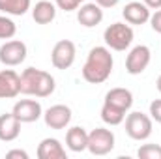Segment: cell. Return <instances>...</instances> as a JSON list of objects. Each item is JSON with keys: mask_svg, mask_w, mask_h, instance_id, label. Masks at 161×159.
Wrapping results in <instances>:
<instances>
[{"mask_svg": "<svg viewBox=\"0 0 161 159\" xmlns=\"http://www.w3.org/2000/svg\"><path fill=\"white\" fill-rule=\"evenodd\" d=\"M113 66H114V60L109 47H103V45L92 47L82 66V79L90 84H101L111 77Z\"/></svg>", "mask_w": 161, "mask_h": 159, "instance_id": "6da1fadb", "label": "cell"}, {"mask_svg": "<svg viewBox=\"0 0 161 159\" xmlns=\"http://www.w3.org/2000/svg\"><path fill=\"white\" fill-rule=\"evenodd\" d=\"M19 77H21V94H25V96L49 97L56 88L54 77L43 69L26 68Z\"/></svg>", "mask_w": 161, "mask_h": 159, "instance_id": "7a4b0ae2", "label": "cell"}, {"mask_svg": "<svg viewBox=\"0 0 161 159\" xmlns=\"http://www.w3.org/2000/svg\"><path fill=\"white\" fill-rule=\"evenodd\" d=\"M133 38H135V32H133L131 25H125V23H113L103 32L105 45L113 51L129 49V45L133 43Z\"/></svg>", "mask_w": 161, "mask_h": 159, "instance_id": "3957f363", "label": "cell"}, {"mask_svg": "<svg viewBox=\"0 0 161 159\" xmlns=\"http://www.w3.org/2000/svg\"><path fill=\"white\" fill-rule=\"evenodd\" d=\"M154 120L152 116L144 114V112H129L125 116V133L133 139V140H146L150 135H152V123Z\"/></svg>", "mask_w": 161, "mask_h": 159, "instance_id": "277c9868", "label": "cell"}, {"mask_svg": "<svg viewBox=\"0 0 161 159\" xmlns=\"http://www.w3.org/2000/svg\"><path fill=\"white\" fill-rule=\"evenodd\" d=\"M114 133L105 127H96L88 133V152L92 156H107L114 150Z\"/></svg>", "mask_w": 161, "mask_h": 159, "instance_id": "5b68a950", "label": "cell"}, {"mask_svg": "<svg viewBox=\"0 0 161 159\" xmlns=\"http://www.w3.org/2000/svg\"><path fill=\"white\" fill-rule=\"evenodd\" d=\"M77 47L71 40H60L54 43L51 51V62L56 69H69L75 62Z\"/></svg>", "mask_w": 161, "mask_h": 159, "instance_id": "8992f818", "label": "cell"}, {"mask_svg": "<svg viewBox=\"0 0 161 159\" xmlns=\"http://www.w3.org/2000/svg\"><path fill=\"white\" fill-rule=\"evenodd\" d=\"M26 45L21 40H8L0 45V62L8 68H15L25 62L26 58Z\"/></svg>", "mask_w": 161, "mask_h": 159, "instance_id": "52a82bcc", "label": "cell"}, {"mask_svg": "<svg viewBox=\"0 0 161 159\" xmlns=\"http://www.w3.org/2000/svg\"><path fill=\"white\" fill-rule=\"evenodd\" d=\"M152 60V51L146 45H137L129 51L127 58H125V71L129 75H141Z\"/></svg>", "mask_w": 161, "mask_h": 159, "instance_id": "ba28073f", "label": "cell"}, {"mask_svg": "<svg viewBox=\"0 0 161 159\" xmlns=\"http://www.w3.org/2000/svg\"><path fill=\"white\" fill-rule=\"evenodd\" d=\"M11 112L17 116L21 123H32L43 116V109H41L40 101H36V99H19L13 105Z\"/></svg>", "mask_w": 161, "mask_h": 159, "instance_id": "9c48e42d", "label": "cell"}, {"mask_svg": "<svg viewBox=\"0 0 161 159\" xmlns=\"http://www.w3.org/2000/svg\"><path fill=\"white\" fill-rule=\"evenodd\" d=\"M43 120H45V125L51 129H66L71 122V109L62 103L53 105L43 112Z\"/></svg>", "mask_w": 161, "mask_h": 159, "instance_id": "30bf717a", "label": "cell"}, {"mask_svg": "<svg viewBox=\"0 0 161 159\" xmlns=\"http://www.w3.org/2000/svg\"><path fill=\"white\" fill-rule=\"evenodd\" d=\"M77 21L84 28H94L103 21V8L96 2H84L77 8Z\"/></svg>", "mask_w": 161, "mask_h": 159, "instance_id": "8fae6325", "label": "cell"}, {"mask_svg": "<svg viewBox=\"0 0 161 159\" xmlns=\"http://www.w3.org/2000/svg\"><path fill=\"white\" fill-rule=\"evenodd\" d=\"M21 94V77L13 69L0 71V99H13Z\"/></svg>", "mask_w": 161, "mask_h": 159, "instance_id": "7c38bea8", "label": "cell"}, {"mask_svg": "<svg viewBox=\"0 0 161 159\" xmlns=\"http://www.w3.org/2000/svg\"><path fill=\"white\" fill-rule=\"evenodd\" d=\"M122 15L127 25H144L150 21V8L144 2H129L122 9Z\"/></svg>", "mask_w": 161, "mask_h": 159, "instance_id": "4fadbf2b", "label": "cell"}, {"mask_svg": "<svg viewBox=\"0 0 161 159\" xmlns=\"http://www.w3.org/2000/svg\"><path fill=\"white\" fill-rule=\"evenodd\" d=\"M103 103H107V105H111V107H114V109L127 114L129 109L133 107V94L127 88H111L107 92Z\"/></svg>", "mask_w": 161, "mask_h": 159, "instance_id": "5bb4252c", "label": "cell"}, {"mask_svg": "<svg viewBox=\"0 0 161 159\" xmlns=\"http://www.w3.org/2000/svg\"><path fill=\"white\" fill-rule=\"evenodd\" d=\"M21 135V122L13 112L0 114V140L2 142H11Z\"/></svg>", "mask_w": 161, "mask_h": 159, "instance_id": "9a60e30c", "label": "cell"}, {"mask_svg": "<svg viewBox=\"0 0 161 159\" xmlns=\"http://www.w3.org/2000/svg\"><path fill=\"white\" fill-rule=\"evenodd\" d=\"M38 157L40 159H66V148L62 146V142L58 139H43L38 146Z\"/></svg>", "mask_w": 161, "mask_h": 159, "instance_id": "2e32d148", "label": "cell"}, {"mask_svg": "<svg viewBox=\"0 0 161 159\" xmlns=\"http://www.w3.org/2000/svg\"><path fill=\"white\" fill-rule=\"evenodd\" d=\"M66 144L71 152H84L88 148V131L80 125H73L66 133Z\"/></svg>", "mask_w": 161, "mask_h": 159, "instance_id": "e0dca14e", "label": "cell"}, {"mask_svg": "<svg viewBox=\"0 0 161 159\" xmlns=\"http://www.w3.org/2000/svg\"><path fill=\"white\" fill-rule=\"evenodd\" d=\"M54 17H56V4L49 0H40L32 8V19L38 25H49L54 21Z\"/></svg>", "mask_w": 161, "mask_h": 159, "instance_id": "ac0fdd59", "label": "cell"}, {"mask_svg": "<svg viewBox=\"0 0 161 159\" xmlns=\"http://www.w3.org/2000/svg\"><path fill=\"white\" fill-rule=\"evenodd\" d=\"M32 0H0V11L6 15H25Z\"/></svg>", "mask_w": 161, "mask_h": 159, "instance_id": "d6986e66", "label": "cell"}, {"mask_svg": "<svg viewBox=\"0 0 161 159\" xmlns=\"http://www.w3.org/2000/svg\"><path fill=\"white\" fill-rule=\"evenodd\" d=\"M101 120H103L107 125H118V123H122V122L125 120V112H122L118 109H114V107L103 103V107H101Z\"/></svg>", "mask_w": 161, "mask_h": 159, "instance_id": "ffe728a7", "label": "cell"}, {"mask_svg": "<svg viewBox=\"0 0 161 159\" xmlns=\"http://www.w3.org/2000/svg\"><path fill=\"white\" fill-rule=\"evenodd\" d=\"M15 34H17V25L8 15H0V40H11Z\"/></svg>", "mask_w": 161, "mask_h": 159, "instance_id": "44dd1931", "label": "cell"}, {"mask_svg": "<svg viewBox=\"0 0 161 159\" xmlns=\"http://www.w3.org/2000/svg\"><path fill=\"white\" fill-rule=\"evenodd\" d=\"M137 156L141 159H161V146L159 144H142L137 150Z\"/></svg>", "mask_w": 161, "mask_h": 159, "instance_id": "7402d4cb", "label": "cell"}, {"mask_svg": "<svg viewBox=\"0 0 161 159\" xmlns=\"http://www.w3.org/2000/svg\"><path fill=\"white\" fill-rule=\"evenodd\" d=\"M54 2L64 11H73V9H77L80 6V0H54Z\"/></svg>", "mask_w": 161, "mask_h": 159, "instance_id": "603a6c76", "label": "cell"}, {"mask_svg": "<svg viewBox=\"0 0 161 159\" xmlns=\"http://www.w3.org/2000/svg\"><path fill=\"white\" fill-rule=\"evenodd\" d=\"M150 116L158 123H161V99H154L150 103Z\"/></svg>", "mask_w": 161, "mask_h": 159, "instance_id": "cb8c5ba5", "label": "cell"}, {"mask_svg": "<svg viewBox=\"0 0 161 159\" xmlns=\"http://www.w3.org/2000/svg\"><path fill=\"white\" fill-rule=\"evenodd\" d=\"M150 26H152L154 32L161 34V8L159 9H156V13L150 15Z\"/></svg>", "mask_w": 161, "mask_h": 159, "instance_id": "d4e9b609", "label": "cell"}, {"mask_svg": "<svg viewBox=\"0 0 161 159\" xmlns=\"http://www.w3.org/2000/svg\"><path fill=\"white\" fill-rule=\"evenodd\" d=\"M6 157L8 159H28V154H26V152H25V150H19V148H17V150H9V152H8V154H6Z\"/></svg>", "mask_w": 161, "mask_h": 159, "instance_id": "484cf974", "label": "cell"}, {"mask_svg": "<svg viewBox=\"0 0 161 159\" xmlns=\"http://www.w3.org/2000/svg\"><path fill=\"white\" fill-rule=\"evenodd\" d=\"M118 2H120V0H96V4L101 6V8H114Z\"/></svg>", "mask_w": 161, "mask_h": 159, "instance_id": "4316f807", "label": "cell"}, {"mask_svg": "<svg viewBox=\"0 0 161 159\" xmlns=\"http://www.w3.org/2000/svg\"><path fill=\"white\" fill-rule=\"evenodd\" d=\"M150 9H159L161 8V0H142Z\"/></svg>", "mask_w": 161, "mask_h": 159, "instance_id": "83f0119b", "label": "cell"}, {"mask_svg": "<svg viewBox=\"0 0 161 159\" xmlns=\"http://www.w3.org/2000/svg\"><path fill=\"white\" fill-rule=\"evenodd\" d=\"M156 86H158V92L161 94V75L158 77V80H156Z\"/></svg>", "mask_w": 161, "mask_h": 159, "instance_id": "f1b7e54d", "label": "cell"}, {"mask_svg": "<svg viewBox=\"0 0 161 159\" xmlns=\"http://www.w3.org/2000/svg\"><path fill=\"white\" fill-rule=\"evenodd\" d=\"M82 2H86V0H80V4H82Z\"/></svg>", "mask_w": 161, "mask_h": 159, "instance_id": "f546056e", "label": "cell"}]
</instances>
